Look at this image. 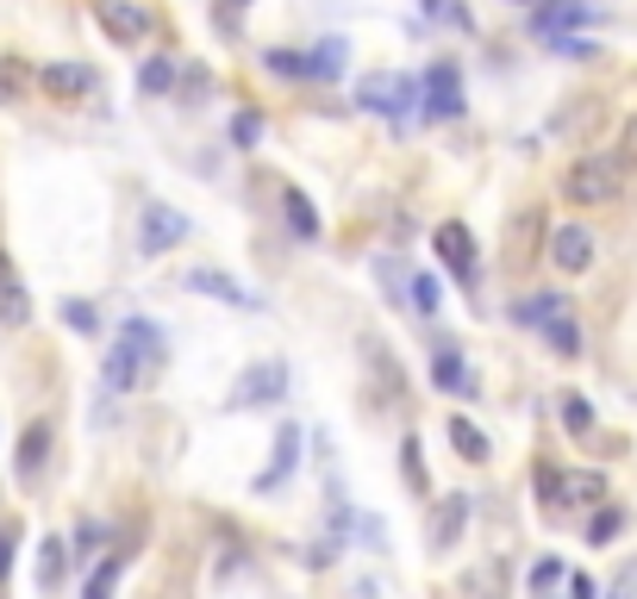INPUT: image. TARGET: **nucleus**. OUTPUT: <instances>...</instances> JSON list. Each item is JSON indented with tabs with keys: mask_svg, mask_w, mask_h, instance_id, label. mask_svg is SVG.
Here are the masks:
<instances>
[{
	"mask_svg": "<svg viewBox=\"0 0 637 599\" xmlns=\"http://www.w3.org/2000/svg\"><path fill=\"white\" fill-rule=\"evenodd\" d=\"M625 157L619 150H588V157H575L569 169H562V200L575 206H612L625 194Z\"/></svg>",
	"mask_w": 637,
	"mask_h": 599,
	"instance_id": "nucleus-1",
	"label": "nucleus"
},
{
	"mask_svg": "<svg viewBox=\"0 0 637 599\" xmlns=\"http://www.w3.org/2000/svg\"><path fill=\"white\" fill-rule=\"evenodd\" d=\"M519 318H526V325H538L543 344L557 350L562 363H575V356H581V325H575L569 294H531L526 306H519Z\"/></svg>",
	"mask_w": 637,
	"mask_h": 599,
	"instance_id": "nucleus-2",
	"label": "nucleus"
},
{
	"mask_svg": "<svg viewBox=\"0 0 637 599\" xmlns=\"http://www.w3.org/2000/svg\"><path fill=\"white\" fill-rule=\"evenodd\" d=\"M550 232H557V225H550L543 206H512V219H507V268L512 275H526V268L538 263Z\"/></svg>",
	"mask_w": 637,
	"mask_h": 599,
	"instance_id": "nucleus-3",
	"label": "nucleus"
},
{
	"mask_svg": "<svg viewBox=\"0 0 637 599\" xmlns=\"http://www.w3.org/2000/svg\"><path fill=\"white\" fill-rule=\"evenodd\" d=\"M188 213H176L169 200H144V219H138V256H169L188 237Z\"/></svg>",
	"mask_w": 637,
	"mask_h": 599,
	"instance_id": "nucleus-4",
	"label": "nucleus"
},
{
	"mask_svg": "<svg viewBox=\"0 0 637 599\" xmlns=\"http://www.w3.org/2000/svg\"><path fill=\"white\" fill-rule=\"evenodd\" d=\"M431 244H438L444 268L457 275L462 287H476V282H481V251H476V232H469L462 219H444L438 232H431Z\"/></svg>",
	"mask_w": 637,
	"mask_h": 599,
	"instance_id": "nucleus-5",
	"label": "nucleus"
},
{
	"mask_svg": "<svg viewBox=\"0 0 637 599\" xmlns=\"http://www.w3.org/2000/svg\"><path fill=\"white\" fill-rule=\"evenodd\" d=\"M287 400V363H251L238 381H232V406H275Z\"/></svg>",
	"mask_w": 637,
	"mask_h": 599,
	"instance_id": "nucleus-6",
	"label": "nucleus"
},
{
	"mask_svg": "<svg viewBox=\"0 0 637 599\" xmlns=\"http://www.w3.org/2000/svg\"><path fill=\"white\" fill-rule=\"evenodd\" d=\"M356 100H363L369 112H406L419 100V81L413 76H394V69H375V76H363V88H356Z\"/></svg>",
	"mask_w": 637,
	"mask_h": 599,
	"instance_id": "nucleus-7",
	"label": "nucleus"
},
{
	"mask_svg": "<svg viewBox=\"0 0 637 599\" xmlns=\"http://www.w3.org/2000/svg\"><path fill=\"white\" fill-rule=\"evenodd\" d=\"M425 119H462V69L450 57L425 69Z\"/></svg>",
	"mask_w": 637,
	"mask_h": 599,
	"instance_id": "nucleus-8",
	"label": "nucleus"
},
{
	"mask_svg": "<svg viewBox=\"0 0 637 599\" xmlns=\"http://www.w3.org/2000/svg\"><path fill=\"white\" fill-rule=\"evenodd\" d=\"M95 19L112 45H144L150 38V13H144L138 0H95Z\"/></svg>",
	"mask_w": 637,
	"mask_h": 599,
	"instance_id": "nucleus-9",
	"label": "nucleus"
},
{
	"mask_svg": "<svg viewBox=\"0 0 637 599\" xmlns=\"http://www.w3.org/2000/svg\"><path fill=\"white\" fill-rule=\"evenodd\" d=\"M188 287H194V294H207V300H219V306L263 313V294H256V287H244L238 275H225V268H188Z\"/></svg>",
	"mask_w": 637,
	"mask_h": 599,
	"instance_id": "nucleus-10",
	"label": "nucleus"
},
{
	"mask_svg": "<svg viewBox=\"0 0 637 599\" xmlns=\"http://www.w3.org/2000/svg\"><path fill=\"white\" fill-rule=\"evenodd\" d=\"M38 88H45L50 100H88L100 88V76L88 63H45L38 69Z\"/></svg>",
	"mask_w": 637,
	"mask_h": 599,
	"instance_id": "nucleus-11",
	"label": "nucleus"
},
{
	"mask_svg": "<svg viewBox=\"0 0 637 599\" xmlns=\"http://www.w3.org/2000/svg\"><path fill=\"white\" fill-rule=\"evenodd\" d=\"M100 381H107V394H131V387H144V381H150V363H144L138 350L119 337V344L107 350V363H100Z\"/></svg>",
	"mask_w": 637,
	"mask_h": 599,
	"instance_id": "nucleus-12",
	"label": "nucleus"
},
{
	"mask_svg": "<svg viewBox=\"0 0 637 599\" xmlns=\"http://www.w3.org/2000/svg\"><path fill=\"white\" fill-rule=\"evenodd\" d=\"M550 263H557L562 275L594 268V232L588 225H557V232H550Z\"/></svg>",
	"mask_w": 637,
	"mask_h": 599,
	"instance_id": "nucleus-13",
	"label": "nucleus"
},
{
	"mask_svg": "<svg viewBox=\"0 0 637 599\" xmlns=\"http://www.w3.org/2000/svg\"><path fill=\"white\" fill-rule=\"evenodd\" d=\"M550 505H606V474L600 469H557V493Z\"/></svg>",
	"mask_w": 637,
	"mask_h": 599,
	"instance_id": "nucleus-14",
	"label": "nucleus"
},
{
	"mask_svg": "<svg viewBox=\"0 0 637 599\" xmlns=\"http://www.w3.org/2000/svg\"><path fill=\"white\" fill-rule=\"evenodd\" d=\"M462 524H469V493H444L425 519V543L431 550H450V543L462 537Z\"/></svg>",
	"mask_w": 637,
	"mask_h": 599,
	"instance_id": "nucleus-15",
	"label": "nucleus"
},
{
	"mask_svg": "<svg viewBox=\"0 0 637 599\" xmlns=\"http://www.w3.org/2000/svg\"><path fill=\"white\" fill-rule=\"evenodd\" d=\"M431 381L444 387V394H476V381H469V369H462V344H431Z\"/></svg>",
	"mask_w": 637,
	"mask_h": 599,
	"instance_id": "nucleus-16",
	"label": "nucleus"
},
{
	"mask_svg": "<svg viewBox=\"0 0 637 599\" xmlns=\"http://www.w3.org/2000/svg\"><path fill=\"white\" fill-rule=\"evenodd\" d=\"M294 462H301V425H282L275 431V462L256 474V493H275L287 474H294Z\"/></svg>",
	"mask_w": 637,
	"mask_h": 599,
	"instance_id": "nucleus-17",
	"label": "nucleus"
},
{
	"mask_svg": "<svg viewBox=\"0 0 637 599\" xmlns=\"http://www.w3.org/2000/svg\"><path fill=\"white\" fill-rule=\"evenodd\" d=\"M45 462H50V419H32V425H26V438H19V456H13L19 481H38V474H45Z\"/></svg>",
	"mask_w": 637,
	"mask_h": 599,
	"instance_id": "nucleus-18",
	"label": "nucleus"
},
{
	"mask_svg": "<svg viewBox=\"0 0 637 599\" xmlns=\"http://www.w3.org/2000/svg\"><path fill=\"white\" fill-rule=\"evenodd\" d=\"M119 337H126V344L138 350L144 363H150V375H157L163 356H169V350H163L169 337H163V325H150V318H126V325H119Z\"/></svg>",
	"mask_w": 637,
	"mask_h": 599,
	"instance_id": "nucleus-19",
	"label": "nucleus"
},
{
	"mask_svg": "<svg viewBox=\"0 0 637 599\" xmlns=\"http://www.w3.org/2000/svg\"><path fill=\"white\" fill-rule=\"evenodd\" d=\"M282 219H287V232L306 237V244H313V237L325 232V225H318V213H313V200H306L301 188H287V194H282Z\"/></svg>",
	"mask_w": 637,
	"mask_h": 599,
	"instance_id": "nucleus-20",
	"label": "nucleus"
},
{
	"mask_svg": "<svg viewBox=\"0 0 637 599\" xmlns=\"http://www.w3.org/2000/svg\"><path fill=\"white\" fill-rule=\"evenodd\" d=\"M126 556H131V550H112V556H100V568L88 575L81 599H112V587H119V575H126Z\"/></svg>",
	"mask_w": 637,
	"mask_h": 599,
	"instance_id": "nucleus-21",
	"label": "nucleus"
},
{
	"mask_svg": "<svg viewBox=\"0 0 637 599\" xmlns=\"http://www.w3.org/2000/svg\"><path fill=\"white\" fill-rule=\"evenodd\" d=\"M581 19H588V0H550V7H538V32H569Z\"/></svg>",
	"mask_w": 637,
	"mask_h": 599,
	"instance_id": "nucleus-22",
	"label": "nucleus"
},
{
	"mask_svg": "<svg viewBox=\"0 0 637 599\" xmlns=\"http://www.w3.org/2000/svg\"><path fill=\"white\" fill-rule=\"evenodd\" d=\"M63 562H69V543L63 537H45V550H38V587H63Z\"/></svg>",
	"mask_w": 637,
	"mask_h": 599,
	"instance_id": "nucleus-23",
	"label": "nucleus"
},
{
	"mask_svg": "<svg viewBox=\"0 0 637 599\" xmlns=\"http://www.w3.org/2000/svg\"><path fill=\"white\" fill-rule=\"evenodd\" d=\"M625 524H631V512H625V505H600V512H594V519H588V543H594V550H600V543H612V537H625Z\"/></svg>",
	"mask_w": 637,
	"mask_h": 599,
	"instance_id": "nucleus-24",
	"label": "nucleus"
},
{
	"mask_svg": "<svg viewBox=\"0 0 637 599\" xmlns=\"http://www.w3.org/2000/svg\"><path fill=\"white\" fill-rule=\"evenodd\" d=\"M32 69L19 63V57H0V100H7V107H13V100H26V88H32Z\"/></svg>",
	"mask_w": 637,
	"mask_h": 599,
	"instance_id": "nucleus-25",
	"label": "nucleus"
},
{
	"mask_svg": "<svg viewBox=\"0 0 637 599\" xmlns=\"http://www.w3.org/2000/svg\"><path fill=\"white\" fill-rule=\"evenodd\" d=\"M176 81H182V69L169 63V57H150V63L138 69V88H144V95H169Z\"/></svg>",
	"mask_w": 637,
	"mask_h": 599,
	"instance_id": "nucleus-26",
	"label": "nucleus"
},
{
	"mask_svg": "<svg viewBox=\"0 0 637 599\" xmlns=\"http://www.w3.org/2000/svg\"><path fill=\"white\" fill-rule=\"evenodd\" d=\"M450 443H457V450H462L469 462H488V456H494V443L481 438V431L469 425V419H450Z\"/></svg>",
	"mask_w": 637,
	"mask_h": 599,
	"instance_id": "nucleus-27",
	"label": "nucleus"
},
{
	"mask_svg": "<svg viewBox=\"0 0 637 599\" xmlns=\"http://www.w3.org/2000/svg\"><path fill=\"white\" fill-rule=\"evenodd\" d=\"M344 63H351V45H344V38H325V45H313V76H318V81H332Z\"/></svg>",
	"mask_w": 637,
	"mask_h": 599,
	"instance_id": "nucleus-28",
	"label": "nucleus"
},
{
	"mask_svg": "<svg viewBox=\"0 0 637 599\" xmlns=\"http://www.w3.org/2000/svg\"><path fill=\"white\" fill-rule=\"evenodd\" d=\"M0 318H7V325H26V318H32V300H26L19 282H0Z\"/></svg>",
	"mask_w": 637,
	"mask_h": 599,
	"instance_id": "nucleus-29",
	"label": "nucleus"
},
{
	"mask_svg": "<svg viewBox=\"0 0 637 599\" xmlns=\"http://www.w3.org/2000/svg\"><path fill=\"white\" fill-rule=\"evenodd\" d=\"M557 581H569V568H562L557 556H538V562H531V593L550 599V587H557Z\"/></svg>",
	"mask_w": 637,
	"mask_h": 599,
	"instance_id": "nucleus-30",
	"label": "nucleus"
},
{
	"mask_svg": "<svg viewBox=\"0 0 637 599\" xmlns=\"http://www.w3.org/2000/svg\"><path fill=\"white\" fill-rule=\"evenodd\" d=\"M562 425H569V438H588V431H594V406L581 394H562Z\"/></svg>",
	"mask_w": 637,
	"mask_h": 599,
	"instance_id": "nucleus-31",
	"label": "nucleus"
},
{
	"mask_svg": "<svg viewBox=\"0 0 637 599\" xmlns=\"http://www.w3.org/2000/svg\"><path fill=\"white\" fill-rule=\"evenodd\" d=\"M400 469H406V488H413V493H431V481H425V456H419V438L400 443Z\"/></svg>",
	"mask_w": 637,
	"mask_h": 599,
	"instance_id": "nucleus-32",
	"label": "nucleus"
},
{
	"mask_svg": "<svg viewBox=\"0 0 637 599\" xmlns=\"http://www.w3.org/2000/svg\"><path fill=\"white\" fill-rule=\"evenodd\" d=\"M444 306V287H438V275H413V313H438Z\"/></svg>",
	"mask_w": 637,
	"mask_h": 599,
	"instance_id": "nucleus-33",
	"label": "nucleus"
},
{
	"mask_svg": "<svg viewBox=\"0 0 637 599\" xmlns=\"http://www.w3.org/2000/svg\"><path fill=\"white\" fill-rule=\"evenodd\" d=\"M263 63H270L275 76H313V57H301V50H270Z\"/></svg>",
	"mask_w": 637,
	"mask_h": 599,
	"instance_id": "nucleus-34",
	"label": "nucleus"
},
{
	"mask_svg": "<svg viewBox=\"0 0 637 599\" xmlns=\"http://www.w3.org/2000/svg\"><path fill=\"white\" fill-rule=\"evenodd\" d=\"M600 599H637V556H631V562H619V575L606 581Z\"/></svg>",
	"mask_w": 637,
	"mask_h": 599,
	"instance_id": "nucleus-35",
	"label": "nucleus"
},
{
	"mask_svg": "<svg viewBox=\"0 0 637 599\" xmlns=\"http://www.w3.org/2000/svg\"><path fill=\"white\" fill-rule=\"evenodd\" d=\"M63 325H69V332H95L100 313L88 306V300H63Z\"/></svg>",
	"mask_w": 637,
	"mask_h": 599,
	"instance_id": "nucleus-36",
	"label": "nucleus"
},
{
	"mask_svg": "<svg viewBox=\"0 0 637 599\" xmlns=\"http://www.w3.org/2000/svg\"><path fill=\"white\" fill-rule=\"evenodd\" d=\"M256 138H263V119H256V112H238V119H232V144H244V150H251Z\"/></svg>",
	"mask_w": 637,
	"mask_h": 599,
	"instance_id": "nucleus-37",
	"label": "nucleus"
},
{
	"mask_svg": "<svg viewBox=\"0 0 637 599\" xmlns=\"http://www.w3.org/2000/svg\"><path fill=\"white\" fill-rule=\"evenodd\" d=\"M100 543H107V531H100V524H81V531H76V556H95Z\"/></svg>",
	"mask_w": 637,
	"mask_h": 599,
	"instance_id": "nucleus-38",
	"label": "nucleus"
},
{
	"mask_svg": "<svg viewBox=\"0 0 637 599\" xmlns=\"http://www.w3.org/2000/svg\"><path fill=\"white\" fill-rule=\"evenodd\" d=\"M425 13H431V19H444V13H450L457 26H469V13H462L457 0H425Z\"/></svg>",
	"mask_w": 637,
	"mask_h": 599,
	"instance_id": "nucleus-39",
	"label": "nucleus"
},
{
	"mask_svg": "<svg viewBox=\"0 0 637 599\" xmlns=\"http://www.w3.org/2000/svg\"><path fill=\"white\" fill-rule=\"evenodd\" d=\"M600 593H606V587H594L588 575H569V599H600Z\"/></svg>",
	"mask_w": 637,
	"mask_h": 599,
	"instance_id": "nucleus-40",
	"label": "nucleus"
},
{
	"mask_svg": "<svg viewBox=\"0 0 637 599\" xmlns=\"http://www.w3.org/2000/svg\"><path fill=\"white\" fill-rule=\"evenodd\" d=\"M557 50H562V57H594L600 45H588V38H557Z\"/></svg>",
	"mask_w": 637,
	"mask_h": 599,
	"instance_id": "nucleus-41",
	"label": "nucleus"
},
{
	"mask_svg": "<svg viewBox=\"0 0 637 599\" xmlns=\"http://www.w3.org/2000/svg\"><path fill=\"white\" fill-rule=\"evenodd\" d=\"M619 157H625V169L637 163V112H631V126H625V144H619Z\"/></svg>",
	"mask_w": 637,
	"mask_h": 599,
	"instance_id": "nucleus-42",
	"label": "nucleus"
},
{
	"mask_svg": "<svg viewBox=\"0 0 637 599\" xmlns=\"http://www.w3.org/2000/svg\"><path fill=\"white\" fill-rule=\"evenodd\" d=\"M13 575V531H0V581Z\"/></svg>",
	"mask_w": 637,
	"mask_h": 599,
	"instance_id": "nucleus-43",
	"label": "nucleus"
},
{
	"mask_svg": "<svg viewBox=\"0 0 637 599\" xmlns=\"http://www.w3.org/2000/svg\"><path fill=\"white\" fill-rule=\"evenodd\" d=\"M0 282H7V251H0Z\"/></svg>",
	"mask_w": 637,
	"mask_h": 599,
	"instance_id": "nucleus-44",
	"label": "nucleus"
},
{
	"mask_svg": "<svg viewBox=\"0 0 637 599\" xmlns=\"http://www.w3.org/2000/svg\"><path fill=\"white\" fill-rule=\"evenodd\" d=\"M225 7H251V0H225Z\"/></svg>",
	"mask_w": 637,
	"mask_h": 599,
	"instance_id": "nucleus-45",
	"label": "nucleus"
}]
</instances>
